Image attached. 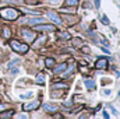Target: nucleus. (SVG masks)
<instances>
[{
    "instance_id": "obj_9",
    "label": "nucleus",
    "mask_w": 120,
    "mask_h": 119,
    "mask_svg": "<svg viewBox=\"0 0 120 119\" xmlns=\"http://www.w3.org/2000/svg\"><path fill=\"white\" fill-rule=\"evenodd\" d=\"M43 109H45V112L55 114V112H57L59 107H57V105H53V104H45V105H43Z\"/></svg>"
},
{
    "instance_id": "obj_12",
    "label": "nucleus",
    "mask_w": 120,
    "mask_h": 119,
    "mask_svg": "<svg viewBox=\"0 0 120 119\" xmlns=\"http://www.w3.org/2000/svg\"><path fill=\"white\" fill-rule=\"evenodd\" d=\"M3 36H4V39H8L11 36V30H10L8 25H4L3 27Z\"/></svg>"
},
{
    "instance_id": "obj_28",
    "label": "nucleus",
    "mask_w": 120,
    "mask_h": 119,
    "mask_svg": "<svg viewBox=\"0 0 120 119\" xmlns=\"http://www.w3.org/2000/svg\"><path fill=\"white\" fill-rule=\"evenodd\" d=\"M4 108H6V104H0V111H4Z\"/></svg>"
},
{
    "instance_id": "obj_21",
    "label": "nucleus",
    "mask_w": 120,
    "mask_h": 119,
    "mask_svg": "<svg viewBox=\"0 0 120 119\" xmlns=\"http://www.w3.org/2000/svg\"><path fill=\"white\" fill-rule=\"evenodd\" d=\"M102 23L105 24V25H109L110 23H109V18L106 17V16H102Z\"/></svg>"
},
{
    "instance_id": "obj_3",
    "label": "nucleus",
    "mask_w": 120,
    "mask_h": 119,
    "mask_svg": "<svg viewBox=\"0 0 120 119\" xmlns=\"http://www.w3.org/2000/svg\"><path fill=\"white\" fill-rule=\"evenodd\" d=\"M46 17H48V18H49L52 23H55L56 25H60V24L63 23L61 17H60L56 11H53V10H48V11H46Z\"/></svg>"
},
{
    "instance_id": "obj_30",
    "label": "nucleus",
    "mask_w": 120,
    "mask_h": 119,
    "mask_svg": "<svg viewBox=\"0 0 120 119\" xmlns=\"http://www.w3.org/2000/svg\"><path fill=\"white\" fill-rule=\"evenodd\" d=\"M49 1H50V3H59L60 0H49Z\"/></svg>"
},
{
    "instance_id": "obj_5",
    "label": "nucleus",
    "mask_w": 120,
    "mask_h": 119,
    "mask_svg": "<svg viewBox=\"0 0 120 119\" xmlns=\"http://www.w3.org/2000/svg\"><path fill=\"white\" fill-rule=\"evenodd\" d=\"M21 35L27 39V42L34 41V38H35V34H34L31 30H27V28H21Z\"/></svg>"
},
{
    "instance_id": "obj_29",
    "label": "nucleus",
    "mask_w": 120,
    "mask_h": 119,
    "mask_svg": "<svg viewBox=\"0 0 120 119\" xmlns=\"http://www.w3.org/2000/svg\"><path fill=\"white\" fill-rule=\"evenodd\" d=\"M82 51H84V52H87V53H88V52H90V48H87V46H84V48H82Z\"/></svg>"
},
{
    "instance_id": "obj_22",
    "label": "nucleus",
    "mask_w": 120,
    "mask_h": 119,
    "mask_svg": "<svg viewBox=\"0 0 120 119\" xmlns=\"http://www.w3.org/2000/svg\"><path fill=\"white\" fill-rule=\"evenodd\" d=\"M61 38H64V39H70L71 35H70L68 32H63V34H61Z\"/></svg>"
},
{
    "instance_id": "obj_4",
    "label": "nucleus",
    "mask_w": 120,
    "mask_h": 119,
    "mask_svg": "<svg viewBox=\"0 0 120 119\" xmlns=\"http://www.w3.org/2000/svg\"><path fill=\"white\" fill-rule=\"evenodd\" d=\"M39 105H41V102H39V101H31V102L24 104L22 109H24V111H27V112H30V111H34V109H38V108H39Z\"/></svg>"
},
{
    "instance_id": "obj_14",
    "label": "nucleus",
    "mask_w": 120,
    "mask_h": 119,
    "mask_svg": "<svg viewBox=\"0 0 120 119\" xmlns=\"http://www.w3.org/2000/svg\"><path fill=\"white\" fill-rule=\"evenodd\" d=\"M84 84H85V87H87L88 90L95 88V81H94V80H88V79H87V80L84 81Z\"/></svg>"
},
{
    "instance_id": "obj_31",
    "label": "nucleus",
    "mask_w": 120,
    "mask_h": 119,
    "mask_svg": "<svg viewBox=\"0 0 120 119\" xmlns=\"http://www.w3.org/2000/svg\"><path fill=\"white\" fill-rule=\"evenodd\" d=\"M0 56H1V52H0Z\"/></svg>"
},
{
    "instance_id": "obj_11",
    "label": "nucleus",
    "mask_w": 120,
    "mask_h": 119,
    "mask_svg": "<svg viewBox=\"0 0 120 119\" xmlns=\"http://www.w3.org/2000/svg\"><path fill=\"white\" fill-rule=\"evenodd\" d=\"M46 41H48V36H46V35H42V36H41L39 39H36V41H35L34 46H35V48H38V46H41L42 44H45Z\"/></svg>"
},
{
    "instance_id": "obj_8",
    "label": "nucleus",
    "mask_w": 120,
    "mask_h": 119,
    "mask_svg": "<svg viewBox=\"0 0 120 119\" xmlns=\"http://www.w3.org/2000/svg\"><path fill=\"white\" fill-rule=\"evenodd\" d=\"M95 67L96 69H106L108 67V59L106 58H99L95 62Z\"/></svg>"
},
{
    "instance_id": "obj_23",
    "label": "nucleus",
    "mask_w": 120,
    "mask_h": 119,
    "mask_svg": "<svg viewBox=\"0 0 120 119\" xmlns=\"http://www.w3.org/2000/svg\"><path fill=\"white\" fill-rule=\"evenodd\" d=\"M32 95H34L32 92H27V94H21L20 97H21V98H30V97H32Z\"/></svg>"
},
{
    "instance_id": "obj_6",
    "label": "nucleus",
    "mask_w": 120,
    "mask_h": 119,
    "mask_svg": "<svg viewBox=\"0 0 120 119\" xmlns=\"http://www.w3.org/2000/svg\"><path fill=\"white\" fill-rule=\"evenodd\" d=\"M25 23L27 24H30V25H38V24H42V23H45V18H42V17H31V18H27L25 20Z\"/></svg>"
},
{
    "instance_id": "obj_10",
    "label": "nucleus",
    "mask_w": 120,
    "mask_h": 119,
    "mask_svg": "<svg viewBox=\"0 0 120 119\" xmlns=\"http://www.w3.org/2000/svg\"><path fill=\"white\" fill-rule=\"evenodd\" d=\"M66 67H67V63H60L59 66L53 67V71H55L56 74H59V73H63V71L66 70Z\"/></svg>"
},
{
    "instance_id": "obj_19",
    "label": "nucleus",
    "mask_w": 120,
    "mask_h": 119,
    "mask_svg": "<svg viewBox=\"0 0 120 119\" xmlns=\"http://www.w3.org/2000/svg\"><path fill=\"white\" fill-rule=\"evenodd\" d=\"M78 4V0H66V6H73L75 7Z\"/></svg>"
},
{
    "instance_id": "obj_13",
    "label": "nucleus",
    "mask_w": 120,
    "mask_h": 119,
    "mask_svg": "<svg viewBox=\"0 0 120 119\" xmlns=\"http://www.w3.org/2000/svg\"><path fill=\"white\" fill-rule=\"evenodd\" d=\"M45 64H46L48 69H53L55 67V59L53 58H48V59L45 60Z\"/></svg>"
},
{
    "instance_id": "obj_16",
    "label": "nucleus",
    "mask_w": 120,
    "mask_h": 119,
    "mask_svg": "<svg viewBox=\"0 0 120 119\" xmlns=\"http://www.w3.org/2000/svg\"><path fill=\"white\" fill-rule=\"evenodd\" d=\"M10 116H13V111H11V109L0 114V119H6V118H10Z\"/></svg>"
},
{
    "instance_id": "obj_17",
    "label": "nucleus",
    "mask_w": 120,
    "mask_h": 119,
    "mask_svg": "<svg viewBox=\"0 0 120 119\" xmlns=\"http://www.w3.org/2000/svg\"><path fill=\"white\" fill-rule=\"evenodd\" d=\"M52 87H53L55 90H56V88H67V87H68V84H67V83H55Z\"/></svg>"
},
{
    "instance_id": "obj_2",
    "label": "nucleus",
    "mask_w": 120,
    "mask_h": 119,
    "mask_svg": "<svg viewBox=\"0 0 120 119\" xmlns=\"http://www.w3.org/2000/svg\"><path fill=\"white\" fill-rule=\"evenodd\" d=\"M10 46H11V49L13 51H15L17 53H27L28 52V45L27 44H22V42H20V41H15V39H13V41H10Z\"/></svg>"
},
{
    "instance_id": "obj_20",
    "label": "nucleus",
    "mask_w": 120,
    "mask_h": 119,
    "mask_svg": "<svg viewBox=\"0 0 120 119\" xmlns=\"http://www.w3.org/2000/svg\"><path fill=\"white\" fill-rule=\"evenodd\" d=\"M73 44H74L75 46H82V45H84L82 41H81L80 38H74V39H73Z\"/></svg>"
},
{
    "instance_id": "obj_1",
    "label": "nucleus",
    "mask_w": 120,
    "mask_h": 119,
    "mask_svg": "<svg viewBox=\"0 0 120 119\" xmlns=\"http://www.w3.org/2000/svg\"><path fill=\"white\" fill-rule=\"evenodd\" d=\"M20 16V10L13 8V7H6L3 10H0V17L6 18V20H17Z\"/></svg>"
},
{
    "instance_id": "obj_25",
    "label": "nucleus",
    "mask_w": 120,
    "mask_h": 119,
    "mask_svg": "<svg viewBox=\"0 0 120 119\" xmlns=\"http://www.w3.org/2000/svg\"><path fill=\"white\" fill-rule=\"evenodd\" d=\"M99 6H101V0H95V7L98 8Z\"/></svg>"
},
{
    "instance_id": "obj_18",
    "label": "nucleus",
    "mask_w": 120,
    "mask_h": 119,
    "mask_svg": "<svg viewBox=\"0 0 120 119\" xmlns=\"http://www.w3.org/2000/svg\"><path fill=\"white\" fill-rule=\"evenodd\" d=\"M18 63H20V59H13L11 62H8V64H7V69H11L13 66L18 64Z\"/></svg>"
},
{
    "instance_id": "obj_27",
    "label": "nucleus",
    "mask_w": 120,
    "mask_h": 119,
    "mask_svg": "<svg viewBox=\"0 0 120 119\" xmlns=\"http://www.w3.org/2000/svg\"><path fill=\"white\" fill-rule=\"evenodd\" d=\"M102 115H103V118H109V114H108L106 111H103V114H102Z\"/></svg>"
},
{
    "instance_id": "obj_24",
    "label": "nucleus",
    "mask_w": 120,
    "mask_h": 119,
    "mask_svg": "<svg viewBox=\"0 0 120 119\" xmlns=\"http://www.w3.org/2000/svg\"><path fill=\"white\" fill-rule=\"evenodd\" d=\"M64 105H66V107H70V105H73V101H66Z\"/></svg>"
},
{
    "instance_id": "obj_7",
    "label": "nucleus",
    "mask_w": 120,
    "mask_h": 119,
    "mask_svg": "<svg viewBox=\"0 0 120 119\" xmlns=\"http://www.w3.org/2000/svg\"><path fill=\"white\" fill-rule=\"evenodd\" d=\"M35 30L36 31H56V27L55 25H50V24H38L35 25Z\"/></svg>"
},
{
    "instance_id": "obj_26",
    "label": "nucleus",
    "mask_w": 120,
    "mask_h": 119,
    "mask_svg": "<svg viewBox=\"0 0 120 119\" xmlns=\"http://www.w3.org/2000/svg\"><path fill=\"white\" fill-rule=\"evenodd\" d=\"M36 0H27V4H35Z\"/></svg>"
},
{
    "instance_id": "obj_15",
    "label": "nucleus",
    "mask_w": 120,
    "mask_h": 119,
    "mask_svg": "<svg viewBox=\"0 0 120 119\" xmlns=\"http://www.w3.org/2000/svg\"><path fill=\"white\" fill-rule=\"evenodd\" d=\"M35 81H36V84H41V86L45 84V76H43L42 73H39V74L36 76V80H35Z\"/></svg>"
}]
</instances>
